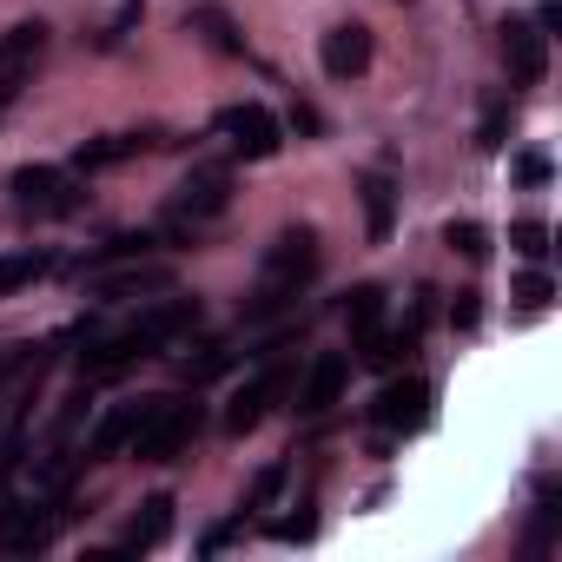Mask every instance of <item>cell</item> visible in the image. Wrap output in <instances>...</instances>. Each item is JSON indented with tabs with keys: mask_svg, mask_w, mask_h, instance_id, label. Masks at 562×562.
<instances>
[{
	"mask_svg": "<svg viewBox=\"0 0 562 562\" xmlns=\"http://www.w3.org/2000/svg\"><path fill=\"white\" fill-rule=\"evenodd\" d=\"M503 60H509L516 87H536L549 74V34L536 21H503Z\"/></svg>",
	"mask_w": 562,
	"mask_h": 562,
	"instance_id": "ba28073f",
	"label": "cell"
},
{
	"mask_svg": "<svg viewBox=\"0 0 562 562\" xmlns=\"http://www.w3.org/2000/svg\"><path fill=\"white\" fill-rule=\"evenodd\" d=\"M271 536H278V542H305V536H312V516H285Z\"/></svg>",
	"mask_w": 562,
	"mask_h": 562,
	"instance_id": "83f0119b",
	"label": "cell"
},
{
	"mask_svg": "<svg viewBox=\"0 0 562 562\" xmlns=\"http://www.w3.org/2000/svg\"><path fill=\"white\" fill-rule=\"evenodd\" d=\"M371 417L384 424V430H424L430 424V384L424 378H391L384 391H378V404H371Z\"/></svg>",
	"mask_w": 562,
	"mask_h": 562,
	"instance_id": "52a82bcc",
	"label": "cell"
},
{
	"mask_svg": "<svg viewBox=\"0 0 562 562\" xmlns=\"http://www.w3.org/2000/svg\"><path fill=\"white\" fill-rule=\"evenodd\" d=\"M166 536H172V496H146V503H139V516L126 522L120 555H146V549H159Z\"/></svg>",
	"mask_w": 562,
	"mask_h": 562,
	"instance_id": "2e32d148",
	"label": "cell"
},
{
	"mask_svg": "<svg viewBox=\"0 0 562 562\" xmlns=\"http://www.w3.org/2000/svg\"><path fill=\"white\" fill-rule=\"evenodd\" d=\"M278 490H285V463H265V470L251 476V490H245V509H271Z\"/></svg>",
	"mask_w": 562,
	"mask_h": 562,
	"instance_id": "7402d4cb",
	"label": "cell"
},
{
	"mask_svg": "<svg viewBox=\"0 0 562 562\" xmlns=\"http://www.w3.org/2000/svg\"><path fill=\"white\" fill-rule=\"evenodd\" d=\"M509 245H516L522 258H549V225H542V218H516V225H509Z\"/></svg>",
	"mask_w": 562,
	"mask_h": 562,
	"instance_id": "603a6c76",
	"label": "cell"
},
{
	"mask_svg": "<svg viewBox=\"0 0 562 562\" xmlns=\"http://www.w3.org/2000/svg\"><path fill=\"white\" fill-rule=\"evenodd\" d=\"M516 299H522L529 312H542V305L555 299V285H549V271H529V278H522V285H516Z\"/></svg>",
	"mask_w": 562,
	"mask_h": 562,
	"instance_id": "d4e9b609",
	"label": "cell"
},
{
	"mask_svg": "<svg viewBox=\"0 0 562 562\" xmlns=\"http://www.w3.org/2000/svg\"><path fill=\"white\" fill-rule=\"evenodd\" d=\"M186 34H192L199 47L225 54V60H238V54H245V34H238V21H232L225 8H212V0H205V8H192V14H186Z\"/></svg>",
	"mask_w": 562,
	"mask_h": 562,
	"instance_id": "4fadbf2b",
	"label": "cell"
},
{
	"mask_svg": "<svg viewBox=\"0 0 562 562\" xmlns=\"http://www.w3.org/2000/svg\"><path fill=\"white\" fill-rule=\"evenodd\" d=\"M358 199H364V232L384 245L391 225H397V186H391V172H364L358 179Z\"/></svg>",
	"mask_w": 562,
	"mask_h": 562,
	"instance_id": "e0dca14e",
	"label": "cell"
},
{
	"mask_svg": "<svg viewBox=\"0 0 562 562\" xmlns=\"http://www.w3.org/2000/svg\"><path fill=\"white\" fill-rule=\"evenodd\" d=\"M218 371H232V351H225V345H199L192 358H179V378H186L192 391H199L205 378H218Z\"/></svg>",
	"mask_w": 562,
	"mask_h": 562,
	"instance_id": "ffe728a7",
	"label": "cell"
},
{
	"mask_svg": "<svg viewBox=\"0 0 562 562\" xmlns=\"http://www.w3.org/2000/svg\"><path fill=\"white\" fill-rule=\"evenodd\" d=\"M166 146V133H106V139H93V146H80V172H100V166H120V159H139V153H159Z\"/></svg>",
	"mask_w": 562,
	"mask_h": 562,
	"instance_id": "5bb4252c",
	"label": "cell"
},
{
	"mask_svg": "<svg viewBox=\"0 0 562 562\" xmlns=\"http://www.w3.org/2000/svg\"><path fill=\"white\" fill-rule=\"evenodd\" d=\"M443 245H450V251H463V258H490V232H483L476 218H457V225L443 232Z\"/></svg>",
	"mask_w": 562,
	"mask_h": 562,
	"instance_id": "44dd1931",
	"label": "cell"
},
{
	"mask_svg": "<svg viewBox=\"0 0 562 562\" xmlns=\"http://www.w3.org/2000/svg\"><path fill=\"white\" fill-rule=\"evenodd\" d=\"M318 67H325L331 80H364V74H371V27H358V21L331 27V34L318 41Z\"/></svg>",
	"mask_w": 562,
	"mask_h": 562,
	"instance_id": "9c48e42d",
	"label": "cell"
},
{
	"mask_svg": "<svg viewBox=\"0 0 562 562\" xmlns=\"http://www.w3.org/2000/svg\"><path fill=\"white\" fill-rule=\"evenodd\" d=\"M318 278V232L312 225H285L271 245H265V265H258V285L245 299V318H278L285 305H299V292Z\"/></svg>",
	"mask_w": 562,
	"mask_h": 562,
	"instance_id": "6da1fadb",
	"label": "cell"
},
{
	"mask_svg": "<svg viewBox=\"0 0 562 562\" xmlns=\"http://www.w3.org/2000/svg\"><path fill=\"white\" fill-rule=\"evenodd\" d=\"M345 384H351V358H345V351H318L312 371H305V384H299V411H305V417H325V411L345 397Z\"/></svg>",
	"mask_w": 562,
	"mask_h": 562,
	"instance_id": "7c38bea8",
	"label": "cell"
},
{
	"mask_svg": "<svg viewBox=\"0 0 562 562\" xmlns=\"http://www.w3.org/2000/svg\"><path fill=\"white\" fill-rule=\"evenodd\" d=\"M345 325H351V345H371L384 331V285H358L345 299Z\"/></svg>",
	"mask_w": 562,
	"mask_h": 562,
	"instance_id": "ac0fdd59",
	"label": "cell"
},
{
	"mask_svg": "<svg viewBox=\"0 0 562 562\" xmlns=\"http://www.w3.org/2000/svg\"><path fill=\"white\" fill-rule=\"evenodd\" d=\"M218 133L245 153V159H271L278 153V120L258 106V100H245V106H225L218 113Z\"/></svg>",
	"mask_w": 562,
	"mask_h": 562,
	"instance_id": "30bf717a",
	"label": "cell"
},
{
	"mask_svg": "<svg viewBox=\"0 0 562 562\" xmlns=\"http://www.w3.org/2000/svg\"><path fill=\"white\" fill-rule=\"evenodd\" d=\"M225 205H232V166H192V172L179 179L166 218H172L179 232H199V225H212Z\"/></svg>",
	"mask_w": 562,
	"mask_h": 562,
	"instance_id": "5b68a950",
	"label": "cell"
},
{
	"mask_svg": "<svg viewBox=\"0 0 562 562\" xmlns=\"http://www.w3.org/2000/svg\"><path fill=\"white\" fill-rule=\"evenodd\" d=\"M8 205H14V218H67L87 199L60 166H14L8 172Z\"/></svg>",
	"mask_w": 562,
	"mask_h": 562,
	"instance_id": "277c9868",
	"label": "cell"
},
{
	"mask_svg": "<svg viewBox=\"0 0 562 562\" xmlns=\"http://www.w3.org/2000/svg\"><path fill=\"white\" fill-rule=\"evenodd\" d=\"M172 265L166 258H146V251H133V258H120L113 271L106 265H93L87 271V292H93V305H133V299H159V292H172Z\"/></svg>",
	"mask_w": 562,
	"mask_h": 562,
	"instance_id": "3957f363",
	"label": "cell"
},
{
	"mask_svg": "<svg viewBox=\"0 0 562 562\" xmlns=\"http://www.w3.org/2000/svg\"><path fill=\"white\" fill-rule=\"evenodd\" d=\"M450 318H457V325L470 331V325L483 318V305H476V292H457V305H450Z\"/></svg>",
	"mask_w": 562,
	"mask_h": 562,
	"instance_id": "4316f807",
	"label": "cell"
},
{
	"mask_svg": "<svg viewBox=\"0 0 562 562\" xmlns=\"http://www.w3.org/2000/svg\"><path fill=\"white\" fill-rule=\"evenodd\" d=\"M285 391H292V371H285V364H265L251 384H238V391H232V404H225V430H232V437L258 430V424L271 417V404L285 397Z\"/></svg>",
	"mask_w": 562,
	"mask_h": 562,
	"instance_id": "8992f818",
	"label": "cell"
},
{
	"mask_svg": "<svg viewBox=\"0 0 562 562\" xmlns=\"http://www.w3.org/2000/svg\"><path fill=\"white\" fill-rule=\"evenodd\" d=\"M47 54V21H21L8 41H0V100H14L21 80L34 74V60Z\"/></svg>",
	"mask_w": 562,
	"mask_h": 562,
	"instance_id": "8fae6325",
	"label": "cell"
},
{
	"mask_svg": "<svg viewBox=\"0 0 562 562\" xmlns=\"http://www.w3.org/2000/svg\"><path fill=\"white\" fill-rule=\"evenodd\" d=\"M205 430V404L192 397V391H172V397H146V411H139V430H133V457L139 463H172V457H186L192 450V437Z\"/></svg>",
	"mask_w": 562,
	"mask_h": 562,
	"instance_id": "7a4b0ae2",
	"label": "cell"
},
{
	"mask_svg": "<svg viewBox=\"0 0 562 562\" xmlns=\"http://www.w3.org/2000/svg\"><path fill=\"white\" fill-rule=\"evenodd\" d=\"M139 411H146V404H113V411L93 424V437H87V450H80V457H87V463H106V457H120V450L133 443V430H139Z\"/></svg>",
	"mask_w": 562,
	"mask_h": 562,
	"instance_id": "9a60e30c",
	"label": "cell"
},
{
	"mask_svg": "<svg viewBox=\"0 0 562 562\" xmlns=\"http://www.w3.org/2000/svg\"><path fill=\"white\" fill-rule=\"evenodd\" d=\"M34 278H47V251H8L0 258V299H14Z\"/></svg>",
	"mask_w": 562,
	"mask_h": 562,
	"instance_id": "d6986e66",
	"label": "cell"
},
{
	"mask_svg": "<svg viewBox=\"0 0 562 562\" xmlns=\"http://www.w3.org/2000/svg\"><path fill=\"white\" fill-rule=\"evenodd\" d=\"M516 179H522V186H542V179H549V159H542V153H522V159H516Z\"/></svg>",
	"mask_w": 562,
	"mask_h": 562,
	"instance_id": "484cf974",
	"label": "cell"
},
{
	"mask_svg": "<svg viewBox=\"0 0 562 562\" xmlns=\"http://www.w3.org/2000/svg\"><path fill=\"white\" fill-rule=\"evenodd\" d=\"M503 133H509V106H503V100H490V106H483V126H476V146H483V153H496V146H503Z\"/></svg>",
	"mask_w": 562,
	"mask_h": 562,
	"instance_id": "cb8c5ba5",
	"label": "cell"
}]
</instances>
